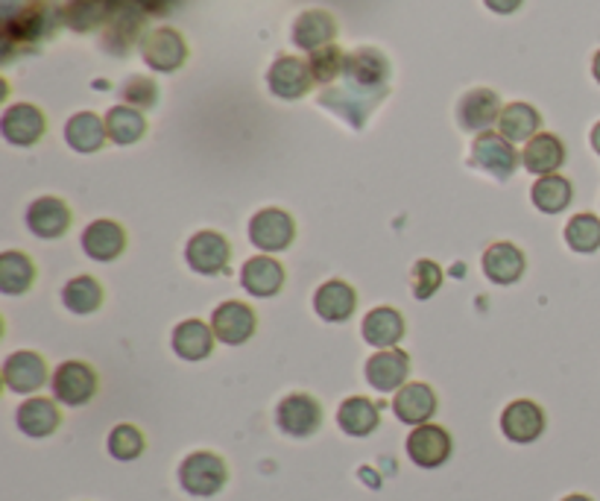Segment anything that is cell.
Returning <instances> with one entry per match:
<instances>
[{
    "instance_id": "cell-36",
    "label": "cell",
    "mask_w": 600,
    "mask_h": 501,
    "mask_svg": "<svg viewBox=\"0 0 600 501\" xmlns=\"http://www.w3.org/2000/svg\"><path fill=\"white\" fill-rule=\"evenodd\" d=\"M141 24H144L141 9L132 7V3H123V7H118L112 27H109V33H106V39H103V48L112 50V53H118V57H123V53H127V50L136 44Z\"/></svg>"
},
{
    "instance_id": "cell-15",
    "label": "cell",
    "mask_w": 600,
    "mask_h": 501,
    "mask_svg": "<svg viewBox=\"0 0 600 501\" xmlns=\"http://www.w3.org/2000/svg\"><path fill=\"white\" fill-rule=\"evenodd\" d=\"M0 132L12 147H32L39 144L48 132V118L39 106L32 103H12L0 118Z\"/></svg>"
},
{
    "instance_id": "cell-43",
    "label": "cell",
    "mask_w": 600,
    "mask_h": 501,
    "mask_svg": "<svg viewBox=\"0 0 600 501\" xmlns=\"http://www.w3.org/2000/svg\"><path fill=\"white\" fill-rule=\"evenodd\" d=\"M410 282H413V297H417V300H431L433 293L442 288V282H446V275H442V268L437 261L422 259L413 264Z\"/></svg>"
},
{
    "instance_id": "cell-38",
    "label": "cell",
    "mask_w": 600,
    "mask_h": 501,
    "mask_svg": "<svg viewBox=\"0 0 600 501\" xmlns=\"http://www.w3.org/2000/svg\"><path fill=\"white\" fill-rule=\"evenodd\" d=\"M114 12L118 9H114L112 0H71L64 7V24L77 33H89L94 27L106 24Z\"/></svg>"
},
{
    "instance_id": "cell-12",
    "label": "cell",
    "mask_w": 600,
    "mask_h": 501,
    "mask_svg": "<svg viewBox=\"0 0 600 501\" xmlns=\"http://www.w3.org/2000/svg\"><path fill=\"white\" fill-rule=\"evenodd\" d=\"M548 429V417H544L542 404L533 399H516L501 411V434L516 445L537 443L539 437Z\"/></svg>"
},
{
    "instance_id": "cell-21",
    "label": "cell",
    "mask_w": 600,
    "mask_h": 501,
    "mask_svg": "<svg viewBox=\"0 0 600 501\" xmlns=\"http://www.w3.org/2000/svg\"><path fill=\"white\" fill-rule=\"evenodd\" d=\"M16 422L24 437L44 440V437H53L59 431V425H62V411H59L57 399L30 397L18 404Z\"/></svg>"
},
{
    "instance_id": "cell-22",
    "label": "cell",
    "mask_w": 600,
    "mask_h": 501,
    "mask_svg": "<svg viewBox=\"0 0 600 501\" xmlns=\"http://www.w3.org/2000/svg\"><path fill=\"white\" fill-rule=\"evenodd\" d=\"M384 94L387 91H381V94H367V91H358L352 89V86H343V89L329 86V89L320 94V106L340 112L346 121L352 123L354 130H360V127L367 123V114L384 100Z\"/></svg>"
},
{
    "instance_id": "cell-42",
    "label": "cell",
    "mask_w": 600,
    "mask_h": 501,
    "mask_svg": "<svg viewBox=\"0 0 600 501\" xmlns=\"http://www.w3.org/2000/svg\"><path fill=\"white\" fill-rule=\"evenodd\" d=\"M120 98H123V103L132 106V109H152V106L159 103V86L150 80V77H141V73H136V77H129L123 86H120Z\"/></svg>"
},
{
    "instance_id": "cell-16",
    "label": "cell",
    "mask_w": 600,
    "mask_h": 501,
    "mask_svg": "<svg viewBox=\"0 0 600 501\" xmlns=\"http://www.w3.org/2000/svg\"><path fill=\"white\" fill-rule=\"evenodd\" d=\"M27 229H30L36 238H44V241H57L62 238L73 223L71 206L59 197H39L27 206Z\"/></svg>"
},
{
    "instance_id": "cell-17",
    "label": "cell",
    "mask_w": 600,
    "mask_h": 501,
    "mask_svg": "<svg viewBox=\"0 0 600 501\" xmlns=\"http://www.w3.org/2000/svg\"><path fill=\"white\" fill-rule=\"evenodd\" d=\"M437 408H440V399H437L431 384H424V381H408V384L392 397V413H396V420L410 425V429L431 422Z\"/></svg>"
},
{
    "instance_id": "cell-8",
    "label": "cell",
    "mask_w": 600,
    "mask_h": 501,
    "mask_svg": "<svg viewBox=\"0 0 600 501\" xmlns=\"http://www.w3.org/2000/svg\"><path fill=\"white\" fill-rule=\"evenodd\" d=\"M293 238H297V223L284 209H261L249 220V241L264 255L284 252Z\"/></svg>"
},
{
    "instance_id": "cell-13",
    "label": "cell",
    "mask_w": 600,
    "mask_h": 501,
    "mask_svg": "<svg viewBox=\"0 0 600 501\" xmlns=\"http://www.w3.org/2000/svg\"><path fill=\"white\" fill-rule=\"evenodd\" d=\"M211 329H214V338L226 347H243L258 332L256 308L240 300L223 302L211 314Z\"/></svg>"
},
{
    "instance_id": "cell-1",
    "label": "cell",
    "mask_w": 600,
    "mask_h": 501,
    "mask_svg": "<svg viewBox=\"0 0 600 501\" xmlns=\"http://www.w3.org/2000/svg\"><path fill=\"white\" fill-rule=\"evenodd\" d=\"M229 484V467L217 452H191L179 463V487L193 499H211Z\"/></svg>"
},
{
    "instance_id": "cell-33",
    "label": "cell",
    "mask_w": 600,
    "mask_h": 501,
    "mask_svg": "<svg viewBox=\"0 0 600 501\" xmlns=\"http://www.w3.org/2000/svg\"><path fill=\"white\" fill-rule=\"evenodd\" d=\"M36 282V264L27 252L7 250L0 255V291L7 297H21Z\"/></svg>"
},
{
    "instance_id": "cell-46",
    "label": "cell",
    "mask_w": 600,
    "mask_h": 501,
    "mask_svg": "<svg viewBox=\"0 0 600 501\" xmlns=\"http://www.w3.org/2000/svg\"><path fill=\"white\" fill-rule=\"evenodd\" d=\"M592 77L598 80V86H600V50L594 53V59H592Z\"/></svg>"
},
{
    "instance_id": "cell-4",
    "label": "cell",
    "mask_w": 600,
    "mask_h": 501,
    "mask_svg": "<svg viewBox=\"0 0 600 501\" xmlns=\"http://www.w3.org/2000/svg\"><path fill=\"white\" fill-rule=\"evenodd\" d=\"M0 375H3V388L9 393H18V397H32L36 390L48 384V379H53V372L48 370V361L32 349H18V352L7 355Z\"/></svg>"
},
{
    "instance_id": "cell-45",
    "label": "cell",
    "mask_w": 600,
    "mask_h": 501,
    "mask_svg": "<svg viewBox=\"0 0 600 501\" xmlns=\"http://www.w3.org/2000/svg\"><path fill=\"white\" fill-rule=\"evenodd\" d=\"M589 141H592V150L600 156V121L592 127V136H589Z\"/></svg>"
},
{
    "instance_id": "cell-44",
    "label": "cell",
    "mask_w": 600,
    "mask_h": 501,
    "mask_svg": "<svg viewBox=\"0 0 600 501\" xmlns=\"http://www.w3.org/2000/svg\"><path fill=\"white\" fill-rule=\"evenodd\" d=\"M483 3H487V9L498 12V16H512L524 0H483Z\"/></svg>"
},
{
    "instance_id": "cell-40",
    "label": "cell",
    "mask_w": 600,
    "mask_h": 501,
    "mask_svg": "<svg viewBox=\"0 0 600 501\" xmlns=\"http://www.w3.org/2000/svg\"><path fill=\"white\" fill-rule=\"evenodd\" d=\"M566 243L569 250L580 252V255H594L600 250V218L598 214H574V218L566 223Z\"/></svg>"
},
{
    "instance_id": "cell-11",
    "label": "cell",
    "mask_w": 600,
    "mask_h": 501,
    "mask_svg": "<svg viewBox=\"0 0 600 501\" xmlns=\"http://www.w3.org/2000/svg\"><path fill=\"white\" fill-rule=\"evenodd\" d=\"M343 77L346 86H352V89L381 94V91H387V80H390V62L381 50L358 48L346 57Z\"/></svg>"
},
{
    "instance_id": "cell-2",
    "label": "cell",
    "mask_w": 600,
    "mask_h": 501,
    "mask_svg": "<svg viewBox=\"0 0 600 501\" xmlns=\"http://www.w3.org/2000/svg\"><path fill=\"white\" fill-rule=\"evenodd\" d=\"M59 24H64V12L53 0H27L18 16H7V39H50Z\"/></svg>"
},
{
    "instance_id": "cell-29",
    "label": "cell",
    "mask_w": 600,
    "mask_h": 501,
    "mask_svg": "<svg viewBox=\"0 0 600 501\" xmlns=\"http://www.w3.org/2000/svg\"><path fill=\"white\" fill-rule=\"evenodd\" d=\"M337 425L343 434L363 440V437L376 434L381 425V408L367 397H349L337 408Z\"/></svg>"
},
{
    "instance_id": "cell-35",
    "label": "cell",
    "mask_w": 600,
    "mask_h": 501,
    "mask_svg": "<svg viewBox=\"0 0 600 501\" xmlns=\"http://www.w3.org/2000/svg\"><path fill=\"white\" fill-rule=\"evenodd\" d=\"M106 130H109V141L129 147L147 136V118L141 109H132L127 103L112 106L106 114Z\"/></svg>"
},
{
    "instance_id": "cell-5",
    "label": "cell",
    "mask_w": 600,
    "mask_h": 501,
    "mask_svg": "<svg viewBox=\"0 0 600 501\" xmlns=\"http://www.w3.org/2000/svg\"><path fill=\"white\" fill-rule=\"evenodd\" d=\"M404 452L413 461V467L419 469H440L451 461V452H454V440L442 425L437 422H424L408 434V443H404Z\"/></svg>"
},
{
    "instance_id": "cell-25",
    "label": "cell",
    "mask_w": 600,
    "mask_h": 501,
    "mask_svg": "<svg viewBox=\"0 0 600 501\" xmlns=\"http://www.w3.org/2000/svg\"><path fill=\"white\" fill-rule=\"evenodd\" d=\"M127 250V229L114 220H94L82 232V252L91 261H114Z\"/></svg>"
},
{
    "instance_id": "cell-34",
    "label": "cell",
    "mask_w": 600,
    "mask_h": 501,
    "mask_svg": "<svg viewBox=\"0 0 600 501\" xmlns=\"http://www.w3.org/2000/svg\"><path fill=\"white\" fill-rule=\"evenodd\" d=\"M530 200L537 206L542 214H560L571 206L574 200V188L566 177L560 173H551V177H539L530 188Z\"/></svg>"
},
{
    "instance_id": "cell-24",
    "label": "cell",
    "mask_w": 600,
    "mask_h": 501,
    "mask_svg": "<svg viewBox=\"0 0 600 501\" xmlns=\"http://www.w3.org/2000/svg\"><path fill=\"white\" fill-rule=\"evenodd\" d=\"M358 308V293L349 282L343 279H331V282H322L313 293V311L320 314V320L326 323H346L349 317L354 314Z\"/></svg>"
},
{
    "instance_id": "cell-27",
    "label": "cell",
    "mask_w": 600,
    "mask_h": 501,
    "mask_svg": "<svg viewBox=\"0 0 600 501\" xmlns=\"http://www.w3.org/2000/svg\"><path fill=\"white\" fill-rule=\"evenodd\" d=\"M337 39V21L326 9H308L293 21V44L304 53L329 48Z\"/></svg>"
},
{
    "instance_id": "cell-37",
    "label": "cell",
    "mask_w": 600,
    "mask_h": 501,
    "mask_svg": "<svg viewBox=\"0 0 600 501\" xmlns=\"http://www.w3.org/2000/svg\"><path fill=\"white\" fill-rule=\"evenodd\" d=\"M62 302L71 314H94L103 305V284L94 275H77L62 288Z\"/></svg>"
},
{
    "instance_id": "cell-19",
    "label": "cell",
    "mask_w": 600,
    "mask_h": 501,
    "mask_svg": "<svg viewBox=\"0 0 600 501\" xmlns=\"http://www.w3.org/2000/svg\"><path fill=\"white\" fill-rule=\"evenodd\" d=\"M284 279H288V273L281 268V261L264 255V252L243 261V268H240V288L256 300H270V297L281 293Z\"/></svg>"
},
{
    "instance_id": "cell-47",
    "label": "cell",
    "mask_w": 600,
    "mask_h": 501,
    "mask_svg": "<svg viewBox=\"0 0 600 501\" xmlns=\"http://www.w3.org/2000/svg\"><path fill=\"white\" fill-rule=\"evenodd\" d=\"M562 501H594V499H589V495H583V493H571V495H566Z\"/></svg>"
},
{
    "instance_id": "cell-20",
    "label": "cell",
    "mask_w": 600,
    "mask_h": 501,
    "mask_svg": "<svg viewBox=\"0 0 600 501\" xmlns=\"http://www.w3.org/2000/svg\"><path fill=\"white\" fill-rule=\"evenodd\" d=\"M501 112H504V106H501V98L496 91L472 89L457 103V123H460V130L480 136V132H489L492 123H498Z\"/></svg>"
},
{
    "instance_id": "cell-23",
    "label": "cell",
    "mask_w": 600,
    "mask_h": 501,
    "mask_svg": "<svg viewBox=\"0 0 600 501\" xmlns=\"http://www.w3.org/2000/svg\"><path fill=\"white\" fill-rule=\"evenodd\" d=\"M483 275H487L492 284H516L528 270V259L524 252L510 241H498L492 243L487 252H483Z\"/></svg>"
},
{
    "instance_id": "cell-9",
    "label": "cell",
    "mask_w": 600,
    "mask_h": 501,
    "mask_svg": "<svg viewBox=\"0 0 600 501\" xmlns=\"http://www.w3.org/2000/svg\"><path fill=\"white\" fill-rule=\"evenodd\" d=\"M184 261L193 273L220 275L232 261V243L217 229H202V232L191 234V241L184 247Z\"/></svg>"
},
{
    "instance_id": "cell-28",
    "label": "cell",
    "mask_w": 600,
    "mask_h": 501,
    "mask_svg": "<svg viewBox=\"0 0 600 501\" xmlns=\"http://www.w3.org/2000/svg\"><path fill=\"white\" fill-rule=\"evenodd\" d=\"M360 332L372 349H396L404 338V317L396 308L378 305L363 317Z\"/></svg>"
},
{
    "instance_id": "cell-26",
    "label": "cell",
    "mask_w": 600,
    "mask_h": 501,
    "mask_svg": "<svg viewBox=\"0 0 600 501\" xmlns=\"http://www.w3.org/2000/svg\"><path fill=\"white\" fill-rule=\"evenodd\" d=\"M521 164L533 177H551L566 164V144L553 132H539L521 150Z\"/></svg>"
},
{
    "instance_id": "cell-10",
    "label": "cell",
    "mask_w": 600,
    "mask_h": 501,
    "mask_svg": "<svg viewBox=\"0 0 600 501\" xmlns=\"http://www.w3.org/2000/svg\"><path fill=\"white\" fill-rule=\"evenodd\" d=\"M276 425L293 440H308L320 431L322 404L311 393H290L276 408Z\"/></svg>"
},
{
    "instance_id": "cell-14",
    "label": "cell",
    "mask_w": 600,
    "mask_h": 501,
    "mask_svg": "<svg viewBox=\"0 0 600 501\" xmlns=\"http://www.w3.org/2000/svg\"><path fill=\"white\" fill-rule=\"evenodd\" d=\"M367 384L378 393H399L408 384L410 375V355L396 349H378L376 355L369 358L363 367Z\"/></svg>"
},
{
    "instance_id": "cell-30",
    "label": "cell",
    "mask_w": 600,
    "mask_h": 501,
    "mask_svg": "<svg viewBox=\"0 0 600 501\" xmlns=\"http://www.w3.org/2000/svg\"><path fill=\"white\" fill-rule=\"evenodd\" d=\"M214 329L202 320H182L173 329L170 347L182 361H206L214 352Z\"/></svg>"
},
{
    "instance_id": "cell-6",
    "label": "cell",
    "mask_w": 600,
    "mask_h": 501,
    "mask_svg": "<svg viewBox=\"0 0 600 501\" xmlns=\"http://www.w3.org/2000/svg\"><path fill=\"white\" fill-rule=\"evenodd\" d=\"M469 164L504 182V179H510L512 173H516V168L521 164V156L516 153V147H512L501 132L489 130L474 138Z\"/></svg>"
},
{
    "instance_id": "cell-32",
    "label": "cell",
    "mask_w": 600,
    "mask_h": 501,
    "mask_svg": "<svg viewBox=\"0 0 600 501\" xmlns=\"http://www.w3.org/2000/svg\"><path fill=\"white\" fill-rule=\"evenodd\" d=\"M542 127V114L530 103H507L501 118H498V132L510 141V144H528L530 138L539 136Z\"/></svg>"
},
{
    "instance_id": "cell-39",
    "label": "cell",
    "mask_w": 600,
    "mask_h": 501,
    "mask_svg": "<svg viewBox=\"0 0 600 501\" xmlns=\"http://www.w3.org/2000/svg\"><path fill=\"white\" fill-rule=\"evenodd\" d=\"M106 449H109V454L120 463L138 461V458L147 452V437L144 431L132 425V422H120V425H114V429L109 431Z\"/></svg>"
},
{
    "instance_id": "cell-7",
    "label": "cell",
    "mask_w": 600,
    "mask_h": 501,
    "mask_svg": "<svg viewBox=\"0 0 600 501\" xmlns=\"http://www.w3.org/2000/svg\"><path fill=\"white\" fill-rule=\"evenodd\" d=\"M138 48H141V59L147 62V68L159 73H173L188 62V44L173 27H156L138 41Z\"/></svg>"
},
{
    "instance_id": "cell-41",
    "label": "cell",
    "mask_w": 600,
    "mask_h": 501,
    "mask_svg": "<svg viewBox=\"0 0 600 501\" xmlns=\"http://www.w3.org/2000/svg\"><path fill=\"white\" fill-rule=\"evenodd\" d=\"M308 68L313 73V82H320V86H334L346 71V53L337 44H329V48L313 50L311 57H308Z\"/></svg>"
},
{
    "instance_id": "cell-18",
    "label": "cell",
    "mask_w": 600,
    "mask_h": 501,
    "mask_svg": "<svg viewBox=\"0 0 600 501\" xmlns=\"http://www.w3.org/2000/svg\"><path fill=\"white\" fill-rule=\"evenodd\" d=\"M267 86L279 100H299L311 91L313 73L304 59L279 57L267 71Z\"/></svg>"
},
{
    "instance_id": "cell-31",
    "label": "cell",
    "mask_w": 600,
    "mask_h": 501,
    "mask_svg": "<svg viewBox=\"0 0 600 501\" xmlns=\"http://www.w3.org/2000/svg\"><path fill=\"white\" fill-rule=\"evenodd\" d=\"M106 138H109L106 121L94 112H77L64 123V141L77 153H97L106 144Z\"/></svg>"
},
{
    "instance_id": "cell-3",
    "label": "cell",
    "mask_w": 600,
    "mask_h": 501,
    "mask_svg": "<svg viewBox=\"0 0 600 501\" xmlns=\"http://www.w3.org/2000/svg\"><path fill=\"white\" fill-rule=\"evenodd\" d=\"M50 390H53V399L59 404L82 408V404H89L97 397L100 379H97L94 367L86 364V361H64L53 370Z\"/></svg>"
}]
</instances>
